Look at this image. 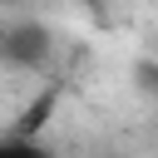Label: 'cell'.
<instances>
[{"label": "cell", "mask_w": 158, "mask_h": 158, "mask_svg": "<svg viewBox=\"0 0 158 158\" xmlns=\"http://www.w3.org/2000/svg\"><path fill=\"white\" fill-rule=\"evenodd\" d=\"M0 54L20 69H40L49 59V30L44 25H15V30L0 35Z\"/></svg>", "instance_id": "obj_1"}, {"label": "cell", "mask_w": 158, "mask_h": 158, "mask_svg": "<svg viewBox=\"0 0 158 158\" xmlns=\"http://www.w3.org/2000/svg\"><path fill=\"white\" fill-rule=\"evenodd\" d=\"M0 158H49V153L30 133H10V138H0Z\"/></svg>", "instance_id": "obj_2"}, {"label": "cell", "mask_w": 158, "mask_h": 158, "mask_svg": "<svg viewBox=\"0 0 158 158\" xmlns=\"http://www.w3.org/2000/svg\"><path fill=\"white\" fill-rule=\"evenodd\" d=\"M84 5H94V0H84Z\"/></svg>", "instance_id": "obj_3"}]
</instances>
